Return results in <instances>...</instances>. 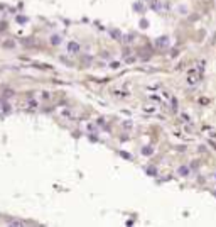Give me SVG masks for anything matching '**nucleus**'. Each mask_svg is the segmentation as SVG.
I'll list each match as a JSON object with an SVG mask.
<instances>
[{
  "mask_svg": "<svg viewBox=\"0 0 216 227\" xmlns=\"http://www.w3.org/2000/svg\"><path fill=\"white\" fill-rule=\"evenodd\" d=\"M78 49H79L78 44H69V51H78Z\"/></svg>",
  "mask_w": 216,
  "mask_h": 227,
  "instance_id": "f257e3e1",
  "label": "nucleus"
}]
</instances>
